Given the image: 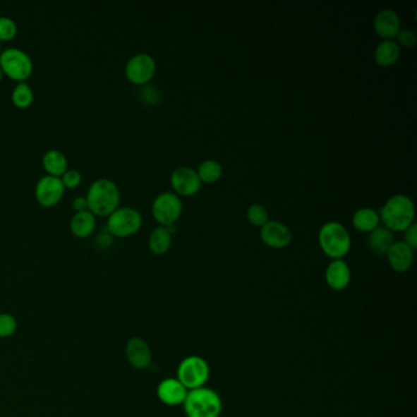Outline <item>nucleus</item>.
Instances as JSON below:
<instances>
[{"mask_svg":"<svg viewBox=\"0 0 417 417\" xmlns=\"http://www.w3.org/2000/svg\"><path fill=\"white\" fill-rule=\"evenodd\" d=\"M380 219L385 228L394 231H405L415 219V206L411 198L405 195H394L381 208Z\"/></svg>","mask_w":417,"mask_h":417,"instance_id":"obj_1","label":"nucleus"},{"mask_svg":"<svg viewBox=\"0 0 417 417\" xmlns=\"http://www.w3.org/2000/svg\"><path fill=\"white\" fill-rule=\"evenodd\" d=\"M86 198L90 211L98 216H109L119 207L120 190L113 180L99 178L88 188Z\"/></svg>","mask_w":417,"mask_h":417,"instance_id":"obj_2","label":"nucleus"},{"mask_svg":"<svg viewBox=\"0 0 417 417\" xmlns=\"http://www.w3.org/2000/svg\"><path fill=\"white\" fill-rule=\"evenodd\" d=\"M183 405L188 417H219L223 410L219 394L207 387L188 390Z\"/></svg>","mask_w":417,"mask_h":417,"instance_id":"obj_3","label":"nucleus"},{"mask_svg":"<svg viewBox=\"0 0 417 417\" xmlns=\"http://www.w3.org/2000/svg\"><path fill=\"white\" fill-rule=\"evenodd\" d=\"M322 251L332 260H343L351 248V238L344 225L330 222L322 226L318 234Z\"/></svg>","mask_w":417,"mask_h":417,"instance_id":"obj_4","label":"nucleus"},{"mask_svg":"<svg viewBox=\"0 0 417 417\" xmlns=\"http://www.w3.org/2000/svg\"><path fill=\"white\" fill-rule=\"evenodd\" d=\"M211 375V368L205 358L191 355L183 358L176 371V378L188 390L205 387Z\"/></svg>","mask_w":417,"mask_h":417,"instance_id":"obj_5","label":"nucleus"},{"mask_svg":"<svg viewBox=\"0 0 417 417\" xmlns=\"http://www.w3.org/2000/svg\"><path fill=\"white\" fill-rule=\"evenodd\" d=\"M0 66L8 76L21 83L32 73V58L21 48L10 47L0 53Z\"/></svg>","mask_w":417,"mask_h":417,"instance_id":"obj_6","label":"nucleus"},{"mask_svg":"<svg viewBox=\"0 0 417 417\" xmlns=\"http://www.w3.org/2000/svg\"><path fill=\"white\" fill-rule=\"evenodd\" d=\"M143 225L141 213L133 207L123 206L115 208L107 220V228L113 236L125 238L135 234Z\"/></svg>","mask_w":417,"mask_h":417,"instance_id":"obj_7","label":"nucleus"},{"mask_svg":"<svg viewBox=\"0 0 417 417\" xmlns=\"http://www.w3.org/2000/svg\"><path fill=\"white\" fill-rule=\"evenodd\" d=\"M183 213V202L176 193H159L152 203V214L155 219L163 225L175 224Z\"/></svg>","mask_w":417,"mask_h":417,"instance_id":"obj_8","label":"nucleus"},{"mask_svg":"<svg viewBox=\"0 0 417 417\" xmlns=\"http://www.w3.org/2000/svg\"><path fill=\"white\" fill-rule=\"evenodd\" d=\"M156 60L147 53H138L131 56L125 65V75L130 83L143 86L151 81L156 73Z\"/></svg>","mask_w":417,"mask_h":417,"instance_id":"obj_9","label":"nucleus"},{"mask_svg":"<svg viewBox=\"0 0 417 417\" xmlns=\"http://www.w3.org/2000/svg\"><path fill=\"white\" fill-rule=\"evenodd\" d=\"M65 186L60 176L43 175L38 180L35 188V195L43 206L51 207L56 205L64 195Z\"/></svg>","mask_w":417,"mask_h":417,"instance_id":"obj_10","label":"nucleus"},{"mask_svg":"<svg viewBox=\"0 0 417 417\" xmlns=\"http://www.w3.org/2000/svg\"><path fill=\"white\" fill-rule=\"evenodd\" d=\"M170 183L175 193L180 196H193L201 190L202 183L196 170L188 167H179L173 171L170 176Z\"/></svg>","mask_w":417,"mask_h":417,"instance_id":"obj_11","label":"nucleus"},{"mask_svg":"<svg viewBox=\"0 0 417 417\" xmlns=\"http://www.w3.org/2000/svg\"><path fill=\"white\" fill-rule=\"evenodd\" d=\"M260 236L268 248L277 250L288 248L293 240V234L289 228L278 220H268L266 224L262 226Z\"/></svg>","mask_w":417,"mask_h":417,"instance_id":"obj_12","label":"nucleus"},{"mask_svg":"<svg viewBox=\"0 0 417 417\" xmlns=\"http://www.w3.org/2000/svg\"><path fill=\"white\" fill-rule=\"evenodd\" d=\"M188 390L178 378H167L157 388V397L168 406H179L188 397Z\"/></svg>","mask_w":417,"mask_h":417,"instance_id":"obj_13","label":"nucleus"},{"mask_svg":"<svg viewBox=\"0 0 417 417\" xmlns=\"http://www.w3.org/2000/svg\"><path fill=\"white\" fill-rule=\"evenodd\" d=\"M126 358L128 363L138 370H145L152 363V350L143 338H131L126 344Z\"/></svg>","mask_w":417,"mask_h":417,"instance_id":"obj_14","label":"nucleus"},{"mask_svg":"<svg viewBox=\"0 0 417 417\" xmlns=\"http://www.w3.org/2000/svg\"><path fill=\"white\" fill-rule=\"evenodd\" d=\"M325 278L330 289L334 291L346 289L351 280L350 267L344 260H333L327 267Z\"/></svg>","mask_w":417,"mask_h":417,"instance_id":"obj_15","label":"nucleus"},{"mask_svg":"<svg viewBox=\"0 0 417 417\" xmlns=\"http://www.w3.org/2000/svg\"><path fill=\"white\" fill-rule=\"evenodd\" d=\"M375 32L385 41L393 40L400 31L399 15L394 10L383 9L376 15L373 21Z\"/></svg>","mask_w":417,"mask_h":417,"instance_id":"obj_16","label":"nucleus"},{"mask_svg":"<svg viewBox=\"0 0 417 417\" xmlns=\"http://www.w3.org/2000/svg\"><path fill=\"white\" fill-rule=\"evenodd\" d=\"M385 256L388 258L392 270L398 273L408 272L413 266V250L404 241L393 243Z\"/></svg>","mask_w":417,"mask_h":417,"instance_id":"obj_17","label":"nucleus"},{"mask_svg":"<svg viewBox=\"0 0 417 417\" xmlns=\"http://www.w3.org/2000/svg\"><path fill=\"white\" fill-rule=\"evenodd\" d=\"M96 214L90 210L78 211L71 217L70 229L78 238H87L96 229Z\"/></svg>","mask_w":417,"mask_h":417,"instance_id":"obj_18","label":"nucleus"},{"mask_svg":"<svg viewBox=\"0 0 417 417\" xmlns=\"http://www.w3.org/2000/svg\"><path fill=\"white\" fill-rule=\"evenodd\" d=\"M367 243H368L370 250L375 255L385 256L388 250L392 248V245L394 243V235L390 230L380 225L378 228L370 233L368 238H367Z\"/></svg>","mask_w":417,"mask_h":417,"instance_id":"obj_19","label":"nucleus"},{"mask_svg":"<svg viewBox=\"0 0 417 417\" xmlns=\"http://www.w3.org/2000/svg\"><path fill=\"white\" fill-rule=\"evenodd\" d=\"M399 58L400 47L393 40L381 42L375 51V61L383 68L395 64Z\"/></svg>","mask_w":417,"mask_h":417,"instance_id":"obj_20","label":"nucleus"},{"mask_svg":"<svg viewBox=\"0 0 417 417\" xmlns=\"http://www.w3.org/2000/svg\"><path fill=\"white\" fill-rule=\"evenodd\" d=\"M380 223L381 219L378 212L372 208H361L353 213V228L361 233H371L380 226Z\"/></svg>","mask_w":417,"mask_h":417,"instance_id":"obj_21","label":"nucleus"},{"mask_svg":"<svg viewBox=\"0 0 417 417\" xmlns=\"http://www.w3.org/2000/svg\"><path fill=\"white\" fill-rule=\"evenodd\" d=\"M171 241H173V235L170 234L167 226L161 225L152 231L148 238V246L152 253L156 255H164L169 251Z\"/></svg>","mask_w":417,"mask_h":417,"instance_id":"obj_22","label":"nucleus"},{"mask_svg":"<svg viewBox=\"0 0 417 417\" xmlns=\"http://www.w3.org/2000/svg\"><path fill=\"white\" fill-rule=\"evenodd\" d=\"M42 162L49 175L61 176L68 170V158L63 152L55 148L47 151Z\"/></svg>","mask_w":417,"mask_h":417,"instance_id":"obj_23","label":"nucleus"},{"mask_svg":"<svg viewBox=\"0 0 417 417\" xmlns=\"http://www.w3.org/2000/svg\"><path fill=\"white\" fill-rule=\"evenodd\" d=\"M196 173L201 183H213L222 178L223 168L218 162L208 159V161L202 162Z\"/></svg>","mask_w":417,"mask_h":417,"instance_id":"obj_24","label":"nucleus"},{"mask_svg":"<svg viewBox=\"0 0 417 417\" xmlns=\"http://www.w3.org/2000/svg\"><path fill=\"white\" fill-rule=\"evenodd\" d=\"M11 99L18 108H28L33 102L32 87L26 81L18 83L11 92Z\"/></svg>","mask_w":417,"mask_h":417,"instance_id":"obj_25","label":"nucleus"},{"mask_svg":"<svg viewBox=\"0 0 417 417\" xmlns=\"http://www.w3.org/2000/svg\"><path fill=\"white\" fill-rule=\"evenodd\" d=\"M246 216L251 224L260 226V228H262L270 220V214H268L266 207L262 206L260 203H255V205L248 207Z\"/></svg>","mask_w":417,"mask_h":417,"instance_id":"obj_26","label":"nucleus"},{"mask_svg":"<svg viewBox=\"0 0 417 417\" xmlns=\"http://www.w3.org/2000/svg\"><path fill=\"white\" fill-rule=\"evenodd\" d=\"M18 33V23L9 16H0V41H10Z\"/></svg>","mask_w":417,"mask_h":417,"instance_id":"obj_27","label":"nucleus"},{"mask_svg":"<svg viewBox=\"0 0 417 417\" xmlns=\"http://www.w3.org/2000/svg\"><path fill=\"white\" fill-rule=\"evenodd\" d=\"M138 97L141 98V101L145 102L146 104L153 106L157 104L159 99H161V93L157 90L156 87H153L151 85H143L138 91Z\"/></svg>","mask_w":417,"mask_h":417,"instance_id":"obj_28","label":"nucleus"},{"mask_svg":"<svg viewBox=\"0 0 417 417\" xmlns=\"http://www.w3.org/2000/svg\"><path fill=\"white\" fill-rule=\"evenodd\" d=\"M16 327L18 323L11 315L8 313L0 315V338H6L14 334Z\"/></svg>","mask_w":417,"mask_h":417,"instance_id":"obj_29","label":"nucleus"},{"mask_svg":"<svg viewBox=\"0 0 417 417\" xmlns=\"http://www.w3.org/2000/svg\"><path fill=\"white\" fill-rule=\"evenodd\" d=\"M398 46H403L405 48H413L416 44L417 37L411 30H400L398 35L395 36Z\"/></svg>","mask_w":417,"mask_h":417,"instance_id":"obj_30","label":"nucleus"},{"mask_svg":"<svg viewBox=\"0 0 417 417\" xmlns=\"http://www.w3.org/2000/svg\"><path fill=\"white\" fill-rule=\"evenodd\" d=\"M61 181L64 183L65 188H76L78 183H81V173L76 169H68L64 174L60 176Z\"/></svg>","mask_w":417,"mask_h":417,"instance_id":"obj_31","label":"nucleus"},{"mask_svg":"<svg viewBox=\"0 0 417 417\" xmlns=\"http://www.w3.org/2000/svg\"><path fill=\"white\" fill-rule=\"evenodd\" d=\"M113 241H114V236L110 234V231L107 226L102 228L101 231L97 234L96 238H95L97 246H99L101 248H109V246H111Z\"/></svg>","mask_w":417,"mask_h":417,"instance_id":"obj_32","label":"nucleus"},{"mask_svg":"<svg viewBox=\"0 0 417 417\" xmlns=\"http://www.w3.org/2000/svg\"><path fill=\"white\" fill-rule=\"evenodd\" d=\"M405 235H404V243L409 245L410 248L415 250L417 248V224L416 223H413V224L410 225L408 229L404 231Z\"/></svg>","mask_w":417,"mask_h":417,"instance_id":"obj_33","label":"nucleus"},{"mask_svg":"<svg viewBox=\"0 0 417 417\" xmlns=\"http://www.w3.org/2000/svg\"><path fill=\"white\" fill-rule=\"evenodd\" d=\"M73 207L75 211H85L88 210L87 198L86 196H78V198H73Z\"/></svg>","mask_w":417,"mask_h":417,"instance_id":"obj_34","label":"nucleus"},{"mask_svg":"<svg viewBox=\"0 0 417 417\" xmlns=\"http://www.w3.org/2000/svg\"><path fill=\"white\" fill-rule=\"evenodd\" d=\"M3 76H4V71L1 69V66H0V81L3 80Z\"/></svg>","mask_w":417,"mask_h":417,"instance_id":"obj_35","label":"nucleus"},{"mask_svg":"<svg viewBox=\"0 0 417 417\" xmlns=\"http://www.w3.org/2000/svg\"><path fill=\"white\" fill-rule=\"evenodd\" d=\"M0 53H1V43H0Z\"/></svg>","mask_w":417,"mask_h":417,"instance_id":"obj_36","label":"nucleus"}]
</instances>
